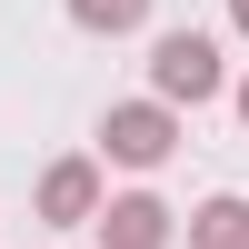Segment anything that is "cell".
<instances>
[{
  "label": "cell",
  "instance_id": "obj_1",
  "mask_svg": "<svg viewBox=\"0 0 249 249\" xmlns=\"http://www.w3.org/2000/svg\"><path fill=\"white\" fill-rule=\"evenodd\" d=\"M230 90V60H219L210 30H160L150 40V100H170V110H199V100Z\"/></svg>",
  "mask_w": 249,
  "mask_h": 249
},
{
  "label": "cell",
  "instance_id": "obj_2",
  "mask_svg": "<svg viewBox=\"0 0 249 249\" xmlns=\"http://www.w3.org/2000/svg\"><path fill=\"white\" fill-rule=\"evenodd\" d=\"M170 150H179V110H170V100H110V120H100V160H120V170H160Z\"/></svg>",
  "mask_w": 249,
  "mask_h": 249
},
{
  "label": "cell",
  "instance_id": "obj_3",
  "mask_svg": "<svg viewBox=\"0 0 249 249\" xmlns=\"http://www.w3.org/2000/svg\"><path fill=\"white\" fill-rule=\"evenodd\" d=\"M90 230H100V249H170L179 219H170V199L120 190V199H100V210H90Z\"/></svg>",
  "mask_w": 249,
  "mask_h": 249
},
{
  "label": "cell",
  "instance_id": "obj_4",
  "mask_svg": "<svg viewBox=\"0 0 249 249\" xmlns=\"http://www.w3.org/2000/svg\"><path fill=\"white\" fill-rule=\"evenodd\" d=\"M90 210H100V160H50L40 170V219L50 230H90Z\"/></svg>",
  "mask_w": 249,
  "mask_h": 249
},
{
  "label": "cell",
  "instance_id": "obj_5",
  "mask_svg": "<svg viewBox=\"0 0 249 249\" xmlns=\"http://www.w3.org/2000/svg\"><path fill=\"white\" fill-rule=\"evenodd\" d=\"M179 239H190V249H249V199H239V190L199 199V210L179 219Z\"/></svg>",
  "mask_w": 249,
  "mask_h": 249
},
{
  "label": "cell",
  "instance_id": "obj_6",
  "mask_svg": "<svg viewBox=\"0 0 249 249\" xmlns=\"http://www.w3.org/2000/svg\"><path fill=\"white\" fill-rule=\"evenodd\" d=\"M70 20H80L90 40H130L140 20H150V0H70Z\"/></svg>",
  "mask_w": 249,
  "mask_h": 249
},
{
  "label": "cell",
  "instance_id": "obj_7",
  "mask_svg": "<svg viewBox=\"0 0 249 249\" xmlns=\"http://www.w3.org/2000/svg\"><path fill=\"white\" fill-rule=\"evenodd\" d=\"M230 20H239V40H249V0H230Z\"/></svg>",
  "mask_w": 249,
  "mask_h": 249
},
{
  "label": "cell",
  "instance_id": "obj_8",
  "mask_svg": "<svg viewBox=\"0 0 249 249\" xmlns=\"http://www.w3.org/2000/svg\"><path fill=\"white\" fill-rule=\"evenodd\" d=\"M230 100H239V120H249V80H239V90H230Z\"/></svg>",
  "mask_w": 249,
  "mask_h": 249
}]
</instances>
